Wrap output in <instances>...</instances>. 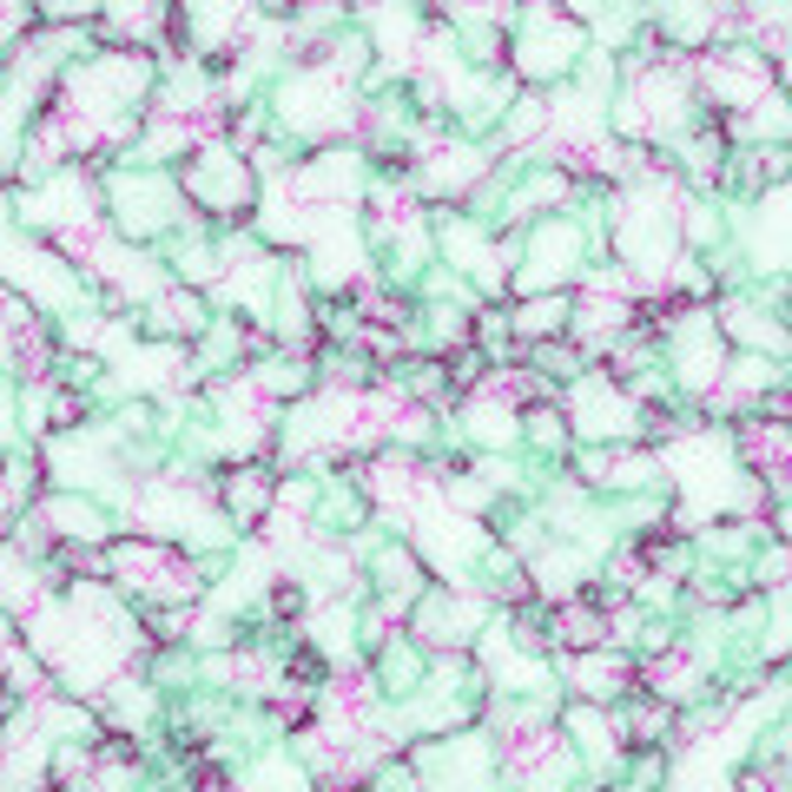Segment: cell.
I'll list each match as a JSON object with an SVG mask.
<instances>
[{"label": "cell", "mask_w": 792, "mask_h": 792, "mask_svg": "<svg viewBox=\"0 0 792 792\" xmlns=\"http://www.w3.org/2000/svg\"><path fill=\"white\" fill-rule=\"evenodd\" d=\"M528 423H535V436H541V443H562V436H569V423L554 417V410H535Z\"/></svg>", "instance_id": "cell-5"}, {"label": "cell", "mask_w": 792, "mask_h": 792, "mask_svg": "<svg viewBox=\"0 0 792 792\" xmlns=\"http://www.w3.org/2000/svg\"><path fill=\"white\" fill-rule=\"evenodd\" d=\"M554 753H562V733L541 727V720H522V727H509V733H502V766H509V772H522V779H535Z\"/></svg>", "instance_id": "cell-1"}, {"label": "cell", "mask_w": 792, "mask_h": 792, "mask_svg": "<svg viewBox=\"0 0 792 792\" xmlns=\"http://www.w3.org/2000/svg\"><path fill=\"white\" fill-rule=\"evenodd\" d=\"M271 608H278V614H297V608H304V595H297V588H278V595H271Z\"/></svg>", "instance_id": "cell-6"}, {"label": "cell", "mask_w": 792, "mask_h": 792, "mask_svg": "<svg viewBox=\"0 0 792 792\" xmlns=\"http://www.w3.org/2000/svg\"><path fill=\"white\" fill-rule=\"evenodd\" d=\"M601 634H608V627L588 614V601H575V608H562V614H554V641H562L569 654H588V648L601 641Z\"/></svg>", "instance_id": "cell-2"}, {"label": "cell", "mask_w": 792, "mask_h": 792, "mask_svg": "<svg viewBox=\"0 0 792 792\" xmlns=\"http://www.w3.org/2000/svg\"><path fill=\"white\" fill-rule=\"evenodd\" d=\"M562 324H569L562 304H528V310H522V331H528V337H548V331H562Z\"/></svg>", "instance_id": "cell-3"}, {"label": "cell", "mask_w": 792, "mask_h": 792, "mask_svg": "<svg viewBox=\"0 0 792 792\" xmlns=\"http://www.w3.org/2000/svg\"><path fill=\"white\" fill-rule=\"evenodd\" d=\"M158 317H166L173 331H192L199 324V297H166V304H158Z\"/></svg>", "instance_id": "cell-4"}]
</instances>
